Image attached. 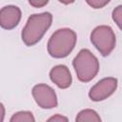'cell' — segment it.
I'll return each instance as SVG.
<instances>
[{
  "label": "cell",
  "mask_w": 122,
  "mask_h": 122,
  "mask_svg": "<svg viewBox=\"0 0 122 122\" xmlns=\"http://www.w3.org/2000/svg\"><path fill=\"white\" fill-rule=\"evenodd\" d=\"M77 78L81 82H89L95 77L99 71L97 58L88 49L81 50L72 61Z\"/></svg>",
  "instance_id": "cell-3"
},
{
  "label": "cell",
  "mask_w": 122,
  "mask_h": 122,
  "mask_svg": "<svg viewBox=\"0 0 122 122\" xmlns=\"http://www.w3.org/2000/svg\"><path fill=\"white\" fill-rule=\"evenodd\" d=\"M76 121L78 122H85V121H89V122H98L101 120V118L99 117V115L97 114V112L93 110H90V109H86L81 111L76 118Z\"/></svg>",
  "instance_id": "cell-9"
},
{
  "label": "cell",
  "mask_w": 122,
  "mask_h": 122,
  "mask_svg": "<svg viewBox=\"0 0 122 122\" xmlns=\"http://www.w3.org/2000/svg\"><path fill=\"white\" fill-rule=\"evenodd\" d=\"M76 33L71 29H59L51 36L48 42V52L54 58L69 55L76 44Z\"/></svg>",
  "instance_id": "cell-2"
},
{
  "label": "cell",
  "mask_w": 122,
  "mask_h": 122,
  "mask_svg": "<svg viewBox=\"0 0 122 122\" xmlns=\"http://www.w3.org/2000/svg\"><path fill=\"white\" fill-rule=\"evenodd\" d=\"M51 21L52 15L50 12L30 15L22 30L21 36L23 42L29 47L35 45L38 41H40L48 29L51 27Z\"/></svg>",
  "instance_id": "cell-1"
},
{
  "label": "cell",
  "mask_w": 122,
  "mask_h": 122,
  "mask_svg": "<svg viewBox=\"0 0 122 122\" xmlns=\"http://www.w3.org/2000/svg\"><path fill=\"white\" fill-rule=\"evenodd\" d=\"M21 19V10L16 6H6L0 10V27L5 30L15 28Z\"/></svg>",
  "instance_id": "cell-7"
},
{
  "label": "cell",
  "mask_w": 122,
  "mask_h": 122,
  "mask_svg": "<svg viewBox=\"0 0 122 122\" xmlns=\"http://www.w3.org/2000/svg\"><path fill=\"white\" fill-rule=\"evenodd\" d=\"M48 121H54V122H61V121H68V118L65 116H62L61 114H55L54 116H51L48 119Z\"/></svg>",
  "instance_id": "cell-14"
},
{
  "label": "cell",
  "mask_w": 122,
  "mask_h": 122,
  "mask_svg": "<svg viewBox=\"0 0 122 122\" xmlns=\"http://www.w3.org/2000/svg\"><path fill=\"white\" fill-rule=\"evenodd\" d=\"M10 122H34L35 119L30 112H18L14 113L10 119Z\"/></svg>",
  "instance_id": "cell-10"
},
{
  "label": "cell",
  "mask_w": 122,
  "mask_h": 122,
  "mask_svg": "<svg viewBox=\"0 0 122 122\" xmlns=\"http://www.w3.org/2000/svg\"><path fill=\"white\" fill-rule=\"evenodd\" d=\"M4 117H5V108L3 104L0 103V122L4 121Z\"/></svg>",
  "instance_id": "cell-15"
},
{
  "label": "cell",
  "mask_w": 122,
  "mask_h": 122,
  "mask_svg": "<svg viewBox=\"0 0 122 122\" xmlns=\"http://www.w3.org/2000/svg\"><path fill=\"white\" fill-rule=\"evenodd\" d=\"M91 41L103 56H107L115 47V34L111 27L98 26L92 31Z\"/></svg>",
  "instance_id": "cell-4"
},
{
  "label": "cell",
  "mask_w": 122,
  "mask_h": 122,
  "mask_svg": "<svg viewBox=\"0 0 122 122\" xmlns=\"http://www.w3.org/2000/svg\"><path fill=\"white\" fill-rule=\"evenodd\" d=\"M51 80L60 89H67L71 84V75L69 69L64 65H57L50 71Z\"/></svg>",
  "instance_id": "cell-8"
},
{
  "label": "cell",
  "mask_w": 122,
  "mask_h": 122,
  "mask_svg": "<svg viewBox=\"0 0 122 122\" xmlns=\"http://www.w3.org/2000/svg\"><path fill=\"white\" fill-rule=\"evenodd\" d=\"M117 88V80L113 77H107L97 82L89 92V97L92 101H102L112 95Z\"/></svg>",
  "instance_id": "cell-6"
},
{
  "label": "cell",
  "mask_w": 122,
  "mask_h": 122,
  "mask_svg": "<svg viewBox=\"0 0 122 122\" xmlns=\"http://www.w3.org/2000/svg\"><path fill=\"white\" fill-rule=\"evenodd\" d=\"M32 96L42 109H52L57 106V97L53 89L46 84L35 85L32 88Z\"/></svg>",
  "instance_id": "cell-5"
},
{
  "label": "cell",
  "mask_w": 122,
  "mask_h": 122,
  "mask_svg": "<svg viewBox=\"0 0 122 122\" xmlns=\"http://www.w3.org/2000/svg\"><path fill=\"white\" fill-rule=\"evenodd\" d=\"M59 2H61V3H63V4H65V5H68V4H71V3H73L75 0H58Z\"/></svg>",
  "instance_id": "cell-16"
},
{
  "label": "cell",
  "mask_w": 122,
  "mask_h": 122,
  "mask_svg": "<svg viewBox=\"0 0 122 122\" xmlns=\"http://www.w3.org/2000/svg\"><path fill=\"white\" fill-rule=\"evenodd\" d=\"M49 0H29V3L30 6L34 8H42L48 4Z\"/></svg>",
  "instance_id": "cell-13"
},
{
  "label": "cell",
  "mask_w": 122,
  "mask_h": 122,
  "mask_svg": "<svg viewBox=\"0 0 122 122\" xmlns=\"http://www.w3.org/2000/svg\"><path fill=\"white\" fill-rule=\"evenodd\" d=\"M111 0H86L87 4L93 9H101L105 7Z\"/></svg>",
  "instance_id": "cell-12"
},
{
  "label": "cell",
  "mask_w": 122,
  "mask_h": 122,
  "mask_svg": "<svg viewBox=\"0 0 122 122\" xmlns=\"http://www.w3.org/2000/svg\"><path fill=\"white\" fill-rule=\"evenodd\" d=\"M112 19L117 24V26L121 28V23H122V7L121 6H117L112 11Z\"/></svg>",
  "instance_id": "cell-11"
}]
</instances>
